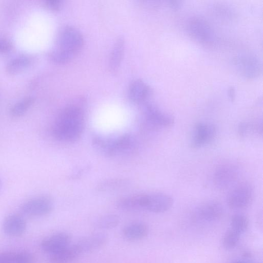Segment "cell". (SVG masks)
Masks as SVG:
<instances>
[{
	"label": "cell",
	"instance_id": "obj_1",
	"mask_svg": "<svg viewBox=\"0 0 263 263\" xmlns=\"http://www.w3.org/2000/svg\"><path fill=\"white\" fill-rule=\"evenodd\" d=\"M84 122L83 109L78 105H69L58 115L52 127L53 136L62 142L77 141L83 132Z\"/></svg>",
	"mask_w": 263,
	"mask_h": 263
},
{
	"label": "cell",
	"instance_id": "obj_2",
	"mask_svg": "<svg viewBox=\"0 0 263 263\" xmlns=\"http://www.w3.org/2000/svg\"><path fill=\"white\" fill-rule=\"evenodd\" d=\"M173 199L163 193L138 194L121 198L119 205L123 211H146L161 213L168 211L173 204Z\"/></svg>",
	"mask_w": 263,
	"mask_h": 263
},
{
	"label": "cell",
	"instance_id": "obj_3",
	"mask_svg": "<svg viewBox=\"0 0 263 263\" xmlns=\"http://www.w3.org/2000/svg\"><path fill=\"white\" fill-rule=\"evenodd\" d=\"M94 145L105 155L114 157L126 154L135 145V140L129 134L113 136L98 135L93 139Z\"/></svg>",
	"mask_w": 263,
	"mask_h": 263
},
{
	"label": "cell",
	"instance_id": "obj_4",
	"mask_svg": "<svg viewBox=\"0 0 263 263\" xmlns=\"http://www.w3.org/2000/svg\"><path fill=\"white\" fill-rule=\"evenodd\" d=\"M83 41V36L78 30L71 26H66L59 33L55 49L69 62L82 48Z\"/></svg>",
	"mask_w": 263,
	"mask_h": 263
},
{
	"label": "cell",
	"instance_id": "obj_5",
	"mask_svg": "<svg viewBox=\"0 0 263 263\" xmlns=\"http://www.w3.org/2000/svg\"><path fill=\"white\" fill-rule=\"evenodd\" d=\"M232 63L237 72L246 79H255L262 72L261 61L253 53L238 54L233 58Z\"/></svg>",
	"mask_w": 263,
	"mask_h": 263
},
{
	"label": "cell",
	"instance_id": "obj_6",
	"mask_svg": "<svg viewBox=\"0 0 263 263\" xmlns=\"http://www.w3.org/2000/svg\"><path fill=\"white\" fill-rule=\"evenodd\" d=\"M189 35L196 41L204 44L211 45L215 41V34L213 28L204 19L193 17L189 19L186 25Z\"/></svg>",
	"mask_w": 263,
	"mask_h": 263
},
{
	"label": "cell",
	"instance_id": "obj_7",
	"mask_svg": "<svg viewBox=\"0 0 263 263\" xmlns=\"http://www.w3.org/2000/svg\"><path fill=\"white\" fill-rule=\"evenodd\" d=\"M143 117L146 125L152 129L168 128L174 123V118L172 115L148 102L144 104Z\"/></svg>",
	"mask_w": 263,
	"mask_h": 263
},
{
	"label": "cell",
	"instance_id": "obj_8",
	"mask_svg": "<svg viewBox=\"0 0 263 263\" xmlns=\"http://www.w3.org/2000/svg\"><path fill=\"white\" fill-rule=\"evenodd\" d=\"M53 202L47 196H39L24 201L20 206L21 212L29 217H39L49 214L53 210Z\"/></svg>",
	"mask_w": 263,
	"mask_h": 263
},
{
	"label": "cell",
	"instance_id": "obj_9",
	"mask_svg": "<svg viewBox=\"0 0 263 263\" xmlns=\"http://www.w3.org/2000/svg\"><path fill=\"white\" fill-rule=\"evenodd\" d=\"M240 175V168L232 163L222 164L215 170L213 180L215 186L219 189H227L234 184Z\"/></svg>",
	"mask_w": 263,
	"mask_h": 263
},
{
	"label": "cell",
	"instance_id": "obj_10",
	"mask_svg": "<svg viewBox=\"0 0 263 263\" xmlns=\"http://www.w3.org/2000/svg\"><path fill=\"white\" fill-rule=\"evenodd\" d=\"M254 191L252 186L247 183L236 186L228 194L227 202L233 209H242L248 206L252 202Z\"/></svg>",
	"mask_w": 263,
	"mask_h": 263
},
{
	"label": "cell",
	"instance_id": "obj_11",
	"mask_svg": "<svg viewBox=\"0 0 263 263\" xmlns=\"http://www.w3.org/2000/svg\"><path fill=\"white\" fill-rule=\"evenodd\" d=\"M223 211L220 203L214 200L208 201L196 208L193 213V218L200 223L215 222L221 218Z\"/></svg>",
	"mask_w": 263,
	"mask_h": 263
},
{
	"label": "cell",
	"instance_id": "obj_12",
	"mask_svg": "<svg viewBox=\"0 0 263 263\" xmlns=\"http://www.w3.org/2000/svg\"><path fill=\"white\" fill-rule=\"evenodd\" d=\"M108 241L107 235L103 232H97L86 235L74 244L80 255L97 250L104 246Z\"/></svg>",
	"mask_w": 263,
	"mask_h": 263
},
{
	"label": "cell",
	"instance_id": "obj_13",
	"mask_svg": "<svg viewBox=\"0 0 263 263\" xmlns=\"http://www.w3.org/2000/svg\"><path fill=\"white\" fill-rule=\"evenodd\" d=\"M216 134V128L213 124L199 122L195 126L191 138V145L199 148L209 144Z\"/></svg>",
	"mask_w": 263,
	"mask_h": 263
},
{
	"label": "cell",
	"instance_id": "obj_14",
	"mask_svg": "<svg viewBox=\"0 0 263 263\" xmlns=\"http://www.w3.org/2000/svg\"><path fill=\"white\" fill-rule=\"evenodd\" d=\"M71 236L66 232H59L43 239L40 243L41 249L49 255L55 253L70 245Z\"/></svg>",
	"mask_w": 263,
	"mask_h": 263
},
{
	"label": "cell",
	"instance_id": "obj_15",
	"mask_svg": "<svg viewBox=\"0 0 263 263\" xmlns=\"http://www.w3.org/2000/svg\"><path fill=\"white\" fill-rule=\"evenodd\" d=\"M26 222L24 218L17 214L7 215L3 220L2 230L7 235L12 237L23 234L26 229Z\"/></svg>",
	"mask_w": 263,
	"mask_h": 263
},
{
	"label": "cell",
	"instance_id": "obj_16",
	"mask_svg": "<svg viewBox=\"0 0 263 263\" xmlns=\"http://www.w3.org/2000/svg\"><path fill=\"white\" fill-rule=\"evenodd\" d=\"M152 94L151 87L141 80H136L130 85L128 90V98L136 104H144Z\"/></svg>",
	"mask_w": 263,
	"mask_h": 263
},
{
	"label": "cell",
	"instance_id": "obj_17",
	"mask_svg": "<svg viewBox=\"0 0 263 263\" xmlns=\"http://www.w3.org/2000/svg\"><path fill=\"white\" fill-rule=\"evenodd\" d=\"M149 232L148 226L142 222H134L125 226L122 230L124 238L129 241H137L143 239Z\"/></svg>",
	"mask_w": 263,
	"mask_h": 263
},
{
	"label": "cell",
	"instance_id": "obj_18",
	"mask_svg": "<svg viewBox=\"0 0 263 263\" xmlns=\"http://www.w3.org/2000/svg\"><path fill=\"white\" fill-rule=\"evenodd\" d=\"M80 255L73 245H69L62 250L49 255V261L50 263H71Z\"/></svg>",
	"mask_w": 263,
	"mask_h": 263
},
{
	"label": "cell",
	"instance_id": "obj_19",
	"mask_svg": "<svg viewBox=\"0 0 263 263\" xmlns=\"http://www.w3.org/2000/svg\"><path fill=\"white\" fill-rule=\"evenodd\" d=\"M32 255L25 251L0 253V263H34Z\"/></svg>",
	"mask_w": 263,
	"mask_h": 263
},
{
	"label": "cell",
	"instance_id": "obj_20",
	"mask_svg": "<svg viewBox=\"0 0 263 263\" xmlns=\"http://www.w3.org/2000/svg\"><path fill=\"white\" fill-rule=\"evenodd\" d=\"M32 63V59L28 55L17 56L7 63L6 70L10 74H17L28 69Z\"/></svg>",
	"mask_w": 263,
	"mask_h": 263
},
{
	"label": "cell",
	"instance_id": "obj_21",
	"mask_svg": "<svg viewBox=\"0 0 263 263\" xmlns=\"http://www.w3.org/2000/svg\"><path fill=\"white\" fill-rule=\"evenodd\" d=\"M124 49V40L121 37L116 42L110 57L109 67L113 73L116 72L120 66L123 57Z\"/></svg>",
	"mask_w": 263,
	"mask_h": 263
},
{
	"label": "cell",
	"instance_id": "obj_22",
	"mask_svg": "<svg viewBox=\"0 0 263 263\" xmlns=\"http://www.w3.org/2000/svg\"><path fill=\"white\" fill-rule=\"evenodd\" d=\"M119 217L115 214H107L97 218L93 227L98 229L110 230L117 227L120 223Z\"/></svg>",
	"mask_w": 263,
	"mask_h": 263
},
{
	"label": "cell",
	"instance_id": "obj_23",
	"mask_svg": "<svg viewBox=\"0 0 263 263\" xmlns=\"http://www.w3.org/2000/svg\"><path fill=\"white\" fill-rule=\"evenodd\" d=\"M34 101L35 98L32 96H27L23 98L10 108V115L14 118L23 116L32 106Z\"/></svg>",
	"mask_w": 263,
	"mask_h": 263
},
{
	"label": "cell",
	"instance_id": "obj_24",
	"mask_svg": "<svg viewBox=\"0 0 263 263\" xmlns=\"http://www.w3.org/2000/svg\"><path fill=\"white\" fill-rule=\"evenodd\" d=\"M129 184V182L124 179H110L99 183L97 187L98 191L101 192H110L124 189Z\"/></svg>",
	"mask_w": 263,
	"mask_h": 263
},
{
	"label": "cell",
	"instance_id": "obj_25",
	"mask_svg": "<svg viewBox=\"0 0 263 263\" xmlns=\"http://www.w3.org/2000/svg\"><path fill=\"white\" fill-rule=\"evenodd\" d=\"M249 227L247 217L240 213L234 214L231 220V229L241 235L246 232Z\"/></svg>",
	"mask_w": 263,
	"mask_h": 263
},
{
	"label": "cell",
	"instance_id": "obj_26",
	"mask_svg": "<svg viewBox=\"0 0 263 263\" xmlns=\"http://www.w3.org/2000/svg\"><path fill=\"white\" fill-rule=\"evenodd\" d=\"M240 236V234L230 228L223 236L222 240L223 247L228 250L235 248L239 241Z\"/></svg>",
	"mask_w": 263,
	"mask_h": 263
},
{
	"label": "cell",
	"instance_id": "obj_27",
	"mask_svg": "<svg viewBox=\"0 0 263 263\" xmlns=\"http://www.w3.org/2000/svg\"><path fill=\"white\" fill-rule=\"evenodd\" d=\"M251 130L255 131V124L246 122L240 123L238 126V133L241 137L247 136Z\"/></svg>",
	"mask_w": 263,
	"mask_h": 263
},
{
	"label": "cell",
	"instance_id": "obj_28",
	"mask_svg": "<svg viewBox=\"0 0 263 263\" xmlns=\"http://www.w3.org/2000/svg\"><path fill=\"white\" fill-rule=\"evenodd\" d=\"M45 6L49 10L57 11L62 7V1L61 0H47L44 2Z\"/></svg>",
	"mask_w": 263,
	"mask_h": 263
},
{
	"label": "cell",
	"instance_id": "obj_29",
	"mask_svg": "<svg viewBox=\"0 0 263 263\" xmlns=\"http://www.w3.org/2000/svg\"><path fill=\"white\" fill-rule=\"evenodd\" d=\"M12 44L6 39H0V53H6L12 49Z\"/></svg>",
	"mask_w": 263,
	"mask_h": 263
},
{
	"label": "cell",
	"instance_id": "obj_30",
	"mask_svg": "<svg viewBox=\"0 0 263 263\" xmlns=\"http://www.w3.org/2000/svg\"><path fill=\"white\" fill-rule=\"evenodd\" d=\"M168 2L170 6L174 9H178L182 4V2L180 1H170Z\"/></svg>",
	"mask_w": 263,
	"mask_h": 263
},
{
	"label": "cell",
	"instance_id": "obj_31",
	"mask_svg": "<svg viewBox=\"0 0 263 263\" xmlns=\"http://www.w3.org/2000/svg\"><path fill=\"white\" fill-rule=\"evenodd\" d=\"M234 90L233 88H230L228 90V95L229 96V97L232 100L234 99Z\"/></svg>",
	"mask_w": 263,
	"mask_h": 263
},
{
	"label": "cell",
	"instance_id": "obj_32",
	"mask_svg": "<svg viewBox=\"0 0 263 263\" xmlns=\"http://www.w3.org/2000/svg\"><path fill=\"white\" fill-rule=\"evenodd\" d=\"M230 263H251L250 262L245 260H234Z\"/></svg>",
	"mask_w": 263,
	"mask_h": 263
},
{
	"label": "cell",
	"instance_id": "obj_33",
	"mask_svg": "<svg viewBox=\"0 0 263 263\" xmlns=\"http://www.w3.org/2000/svg\"><path fill=\"white\" fill-rule=\"evenodd\" d=\"M2 186V181L1 178V177H0V191H1V190Z\"/></svg>",
	"mask_w": 263,
	"mask_h": 263
}]
</instances>
